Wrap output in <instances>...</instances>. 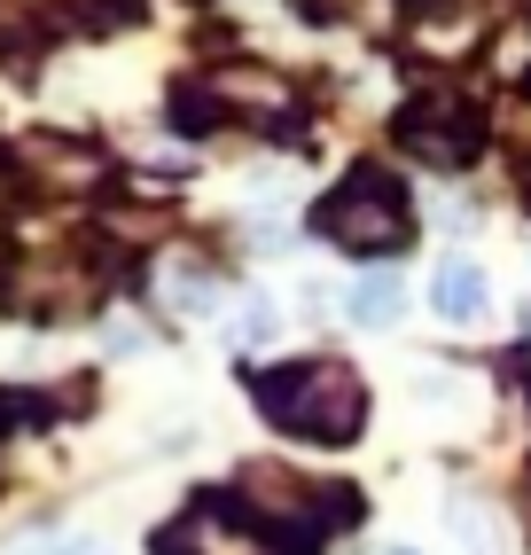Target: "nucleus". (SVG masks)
<instances>
[{
    "label": "nucleus",
    "mask_w": 531,
    "mask_h": 555,
    "mask_svg": "<svg viewBox=\"0 0 531 555\" xmlns=\"http://www.w3.org/2000/svg\"><path fill=\"white\" fill-rule=\"evenodd\" d=\"M258 406H266V423L321 438V447H336V438H352L367 423V391L345 360H289L274 376H258Z\"/></svg>",
    "instance_id": "f257e3e1"
},
{
    "label": "nucleus",
    "mask_w": 531,
    "mask_h": 555,
    "mask_svg": "<svg viewBox=\"0 0 531 555\" xmlns=\"http://www.w3.org/2000/svg\"><path fill=\"white\" fill-rule=\"evenodd\" d=\"M235 501H243V516L274 540V532H289L297 547L306 540H321L328 525H352V493L345 486H306L297 469H282V462H250L243 477H235Z\"/></svg>",
    "instance_id": "f03ea898"
},
{
    "label": "nucleus",
    "mask_w": 531,
    "mask_h": 555,
    "mask_svg": "<svg viewBox=\"0 0 531 555\" xmlns=\"http://www.w3.org/2000/svg\"><path fill=\"white\" fill-rule=\"evenodd\" d=\"M313 228H321L328 243L360 250V258H384V250H399V243L414 235V211H406V196H399L391 172L360 165L352 180H336V189H328V204L313 211Z\"/></svg>",
    "instance_id": "7ed1b4c3"
},
{
    "label": "nucleus",
    "mask_w": 531,
    "mask_h": 555,
    "mask_svg": "<svg viewBox=\"0 0 531 555\" xmlns=\"http://www.w3.org/2000/svg\"><path fill=\"white\" fill-rule=\"evenodd\" d=\"M399 141L423 165H469L477 157V141H484V126H477V109L469 102H453V94H423V102H406L399 109Z\"/></svg>",
    "instance_id": "20e7f679"
},
{
    "label": "nucleus",
    "mask_w": 531,
    "mask_h": 555,
    "mask_svg": "<svg viewBox=\"0 0 531 555\" xmlns=\"http://www.w3.org/2000/svg\"><path fill=\"white\" fill-rule=\"evenodd\" d=\"M157 555H289V547H282V540H266L243 508L226 516V508H211V501H204V508H187L180 525L157 540Z\"/></svg>",
    "instance_id": "39448f33"
},
{
    "label": "nucleus",
    "mask_w": 531,
    "mask_h": 555,
    "mask_svg": "<svg viewBox=\"0 0 531 555\" xmlns=\"http://www.w3.org/2000/svg\"><path fill=\"white\" fill-rule=\"evenodd\" d=\"M204 102L235 109V118H258V126H289L297 118V94H289V79H274V70H219Z\"/></svg>",
    "instance_id": "423d86ee"
},
{
    "label": "nucleus",
    "mask_w": 531,
    "mask_h": 555,
    "mask_svg": "<svg viewBox=\"0 0 531 555\" xmlns=\"http://www.w3.org/2000/svg\"><path fill=\"white\" fill-rule=\"evenodd\" d=\"M430 298H438V313H445V321H469V313H484V267H469V258H445Z\"/></svg>",
    "instance_id": "0eeeda50"
},
{
    "label": "nucleus",
    "mask_w": 531,
    "mask_h": 555,
    "mask_svg": "<svg viewBox=\"0 0 531 555\" xmlns=\"http://www.w3.org/2000/svg\"><path fill=\"white\" fill-rule=\"evenodd\" d=\"M391 313H399V274H391V267L360 274V282H352V321H360V328H384Z\"/></svg>",
    "instance_id": "6e6552de"
},
{
    "label": "nucleus",
    "mask_w": 531,
    "mask_h": 555,
    "mask_svg": "<svg viewBox=\"0 0 531 555\" xmlns=\"http://www.w3.org/2000/svg\"><path fill=\"white\" fill-rule=\"evenodd\" d=\"M31 157H40V172H48V180H63V189H87V180L102 172V157H94V150H63L55 133H48Z\"/></svg>",
    "instance_id": "1a4fd4ad"
},
{
    "label": "nucleus",
    "mask_w": 531,
    "mask_h": 555,
    "mask_svg": "<svg viewBox=\"0 0 531 555\" xmlns=\"http://www.w3.org/2000/svg\"><path fill=\"white\" fill-rule=\"evenodd\" d=\"M453 532H462L469 555H501V525H492L477 501H453Z\"/></svg>",
    "instance_id": "9d476101"
},
{
    "label": "nucleus",
    "mask_w": 531,
    "mask_h": 555,
    "mask_svg": "<svg viewBox=\"0 0 531 555\" xmlns=\"http://www.w3.org/2000/svg\"><path fill=\"white\" fill-rule=\"evenodd\" d=\"M235 337H243V345H266V337H274V306H266V298H250V306H243V328H235Z\"/></svg>",
    "instance_id": "9b49d317"
},
{
    "label": "nucleus",
    "mask_w": 531,
    "mask_h": 555,
    "mask_svg": "<svg viewBox=\"0 0 531 555\" xmlns=\"http://www.w3.org/2000/svg\"><path fill=\"white\" fill-rule=\"evenodd\" d=\"M24 555H102L94 540H40V547H24Z\"/></svg>",
    "instance_id": "f8f14e48"
},
{
    "label": "nucleus",
    "mask_w": 531,
    "mask_h": 555,
    "mask_svg": "<svg viewBox=\"0 0 531 555\" xmlns=\"http://www.w3.org/2000/svg\"><path fill=\"white\" fill-rule=\"evenodd\" d=\"M16 196V172H9V157H0V204H9Z\"/></svg>",
    "instance_id": "ddd939ff"
},
{
    "label": "nucleus",
    "mask_w": 531,
    "mask_h": 555,
    "mask_svg": "<svg viewBox=\"0 0 531 555\" xmlns=\"http://www.w3.org/2000/svg\"><path fill=\"white\" fill-rule=\"evenodd\" d=\"M313 9H321V16H345V0H313Z\"/></svg>",
    "instance_id": "4468645a"
},
{
    "label": "nucleus",
    "mask_w": 531,
    "mask_h": 555,
    "mask_svg": "<svg viewBox=\"0 0 531 555\" xmlns=\"http://www.w3.org/2000/svg\"><path fill=\"white\" fill-rule=\"evenodd\" d=\"M391 555H414V547H391Z\"/></svg>",
    "instance_id": "2eb2a0df"
}]
</instances>
